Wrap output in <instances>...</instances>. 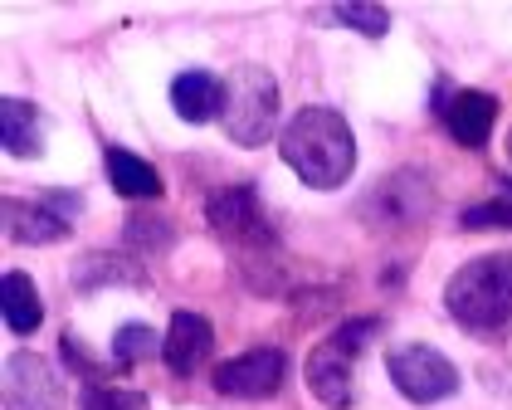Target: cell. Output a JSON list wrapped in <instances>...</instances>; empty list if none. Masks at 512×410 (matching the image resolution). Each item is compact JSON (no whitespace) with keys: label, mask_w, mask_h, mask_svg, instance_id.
<instances>
[{"label":"cell","mask_w":512,"mask_h":410,"mask_svg":"<svg viewBox=\"0 0 512 410\" xmlns=\"http://www.w3.org/2000/svg\"><path fill=\"white\" fill-rule=\"evenodd\" d=\"M278 147H283V162L298 171V181L313 186V191L342 186L356 166L352 127L342 123V113H332V108H298L283 123Z\"/></svg>","instance_id":"obj_1"},{"label":"cell","mask_w":512,"mask_h":410,"mask_svg":"<svg viewBox=\"0 0 512 410\" xmlns=\"http://www.w3.org/2000/svg\"><path fill=\"white\" fill-rule=\"evenodd\" d=\"M444 308L469 332L503 328L512 318V249H493V254L469 259L444 288Z\"/></svg>","instance_id":"obj_2"},{"label":"cell","mask_w":512,"mask_h":410,"mask_svg":"<svg viewBox=\"0 0 512 410\" xmlns=\"http://www.w3.org/2000/svg\"><path fill=\"white\" fill-rule=\"evenodd\" d=\"M220 127L239 147H259L278 132V79L259 64H239L225 79V103H220Z\"/></svg>","instance_id":"obj_3"},{"label":"cell","mask_w":512,"mask_h":410,"mask_svg":"<svg viewBox=\"0 0 512 410\" xmlns=\"http://www.w3.org/2000/svg\"><path fill=\"white\" fill-rule=\"evenodd\" d=\"M381 323L376 318H366V323H347V328H337L327 342H317L313 352H308V391H313L322 406L332 410H347L352 406V357L356 347L366 342V337H376Z\"/></svg>","instance_id":"obj_4"},{"label":"cell","mask_w":512,"mask_h":410,"mask_svg":"<svg viewBox=\"0 0 512 410\" xmlns=\"http://www.w3.org/2000/svg\"><path fill=\"white\" fill-rule=\"evenodd\" d=\"M386 371H391L395 391L415 406H434V401H449L459 391V371L444 352H434L425 342H405L386 352Z\"/></svg>","instance_id":"obj_5"},{"label":"cell","mask_w":512,"mask_h":410,"mask_svg":"<svg viewBox=\"0 0 512 410\" xmlns=\"http://www.w3.org/2000/svg\"><path fill=\"white\" fill-rule=\"evenodd\" d=\"M288 376V357L278 347H254L244 357H230L215 367V391L235 396V401H269Z\"/></svg>","instance_id":"obj_6"},{"label":"cell","mask_w":512,"mask_h":410,"mask_svg":"<svg viewBox=\"0 0 512 410\" xmlns=\"http://www.w3.org/2000/svg\"><path fill=\"white\" fill-rule=\"evenodd\" d=\"M5 406L10 410H59L64 386L59 371L44 362L40 352H15L5 362Z\"/></svg>","instance_id":"obj_7"},{"label":"cell","mask_w":512,"mask_h":410,"mask_svg":"<svg viewBox=\"0 0 512 410\" xmlns=\"http://www.w3.org/2000/svg\"><path fill=\"white\" fill-rule=\"evenodd\" d=\"M205 220L225 235V240H269V220H264V210L254 201V191H244V186H225V191H215L210 201H205Z\"/></svg>","instance_id":"obj_8"},{"label":"cell","mask_w":512,"mask_h":410,"mask_svg":"<svg viewBox=\"0 0 512 410\" xmlns=\"http://www.w3.org/2000/svg\"><path fill=\"white\" fill-rule=\"evenodd\" d=\"M215 347V328L191 313V308H181V313H171V328H166V347H161V357H166V367L176 371V376H191V371L205 362V352Z\"/></svg>","instance_id":"obj_9"},{"label":"cell","mask_w":512,"mask_h":410,"mask_svg":"<svg viewBox=\"0 0 512 410\" xmlns=\"http://www.w3.org/2000/svg\"><path fill=\"white\" fill-rule=\"evenodd\" d=\"M220 103H225V83L205 69H186L171 79V108L186 118V123H205V118H220Z\"/></svg>","instance_id":"obj_10"},{"label":"cell","mask_w":512,"mask_h":410,"mask_svg":"<svg viewBox=\"0 0 512 410\" xmlns=\"http://www.w3.org/2000/svg\"><path fill=\"white\" fill-rule=\"evenodd\" d=\"M493 118H498V98L488 93H459L444 113V127L459 147H483L488 132H493Z\"/></svg>","instance_id":"obj_11"},{"label":"cell","mask_w":512,"mask_h":410,"mask_svg":"<svg viewBox=\"0 0 512 410\" xmlns=\"http://www.w3.org/2000/svg\"><path fill=\"white\" fill-rule=\"evenodd\" d=\"M5 230L20 245H44V240H64L69 235V220L54 215L49 201H5Z\"/></svg>","instance_id":"obj_12"},{"label":"cell","mask_w":512,"mask_h":410,"mask_svg":"<svg viewBox=\"0 0 512 410\" xmlns=\"http://www.w3.org/2000/svg\"><path fill=\"white\" fill-rule=\"evenodd\" d=\"M0 313H5L10 332H35L44 323V303L35 284H30V274H20V269L0 274Z\"/></svg>","instance_id":"obj_13"},{"label":"cell","mask_w":512,"mask_h":410,"mask_svg":"<svg viewBox=\"0 0 512 410\" xmlns=\"http://www.w3.org/2000/svg\"><path fill=\"white\" fill-rule=\"evenodd\" d=\"M108 181L127 201H157L161 196V176L127 147H108Z\"/></svg>","instance_id":"obj_14"},{"label":"cell","mask_w":512,"mask_h":410,"mask_svg":"<svg viewBox=\"0 0 512 410\" xmlns=\"http://www.w3.org/2000/svg\"><path fill=\"white\" fill-rule=\"evenodd\" d=\"M0 142L10 157H40V108L25 98L0 103Z\"/></svg>","instance_id":"obj_15"},{"label":"cell","mask_w":512,"mask_h":410,"mask_svg":"<svg viewBox=\"0 0 512 410\" xmlns=\"http://www.w3.org/2000/svg\"><path fill=\"white\" fill-rule=\"evenodd\" d=\"M83 410H152V401L137 386H108V381H98V386L83 391Z\"/></svg>","instance_id":"obj_16"},{"label":"cell","mask_w":512,"mask_h":410,"mask_svg":"<svg viewBox=\"0 0 512 410\" xmlns=\"http://www.w3.org/2000/svg\"><path fill=\"white\" fill-rule=\"evenodd\" d=\"M166 342H161L152 328H142V323H132V328H122L113 337V352H118L122 362H137V357H147V352H161Z\"/></svg>","instance_id":"obj_17"},{"label":"cell","mask_w":512,"mask_h":410,"mask_svg":"<svg viewBox=\"0 0 512 410\" xmlns=\"http://www.w3.org/2000/svg\"><path fill=\"white\" fill-rule=\"evenodd\" d=\"M337 20H347L352 30L371 35V40H381V35H386V25H391V15H386L381 5H342V10H337Z\"/></svg>","instance_id":"obj_18"},{"label":"cell","mask_w":512,"mask_h":410,"mask_svg":"<svg viewBox=\"0 0 512 410\" xmlns=\"http://www.w3.org/2000/svg\"><path fill=\"white\" fill-rule=\"evenodd\" d=\"M127 235H137L142 245H171V225L166 220H147V215H132L127 220Z\"/></svg>","instance_id":"obj_19"},{"label":"cell","mask_w":512,"mask_h":410,"mask_svg":"<svg viewBox=\"0 0 512 410\" xmlns=\"http://www.w3.org/2000/svg\"><path fill=\"white\" fill-rule=\"evenodd\" d=\"M464 225H512V205H478V210H464Z\"/></svg>","instance_id":"obj_20"},{"label":"cell","mask_w":512,"mask_h":410,"mask_svg":"<svg viewBox=\"0 0 512 410\" xmlns=\"http://www.w3.org/2000/svg\"><path fill=\"white\" fill-rule=\"evenodd\" d=\"M508 157H512V137H508Z\"/></svg>","instance_id":"obj_21"}]
</instances>
